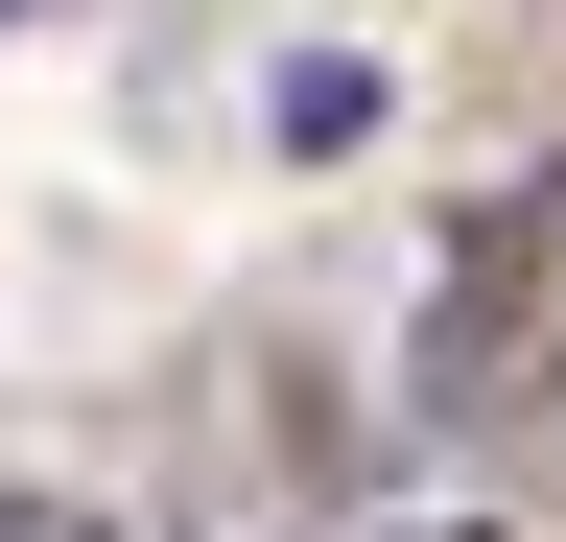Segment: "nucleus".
<instances>
[{"mask_svg": "<svg viewBox=\"0 0 566 542\" xmlns=\"http://www.w3.org/2000/svg\"><path fill=\"white\" fill-rule=\"evenodd\" d=\"M401 401H424V425H472V448L566 401V166L472 189V236H449V284H424V354H401Z\"/></svg>", "mask_w": 566, "mask_h": 542, "instance_id": "obj_1", "label": "nucleus"}, {"mask_svg": "<svg viewBox=\"0 0 566 542\" xmlns=\"http://www.w3.org/2000/svg\"><path fill=\"white\" fill-rule=\"evenodd\" d=\"M283 142H307V166H331V142H378V72H354V47H307V72H283Z\"/></svg>", "mask_w": 566, "mask_h": 542, "instance_id": "obj_2", "label": "nucleus"}, {"mask_svg": "<svg viewBox=\"0 0 566 542\" xmlns=\"http://www.w3.org/2000/svg\"><path fill=\"white\" fill-rule=\"evenodd\" d=\"M0 542H118V519L95 496H0Z\"/></svg>", "mask_w": 566, "mask_h": 542, "instance_id": "obj_3", "label": "nucleus"}, {"mask_svg": "<svg viewBox=\"0 0 566 542\" xmlns=\"http://www.w3.org/2000/svg\"><path fill=\"white\" fill-rule=\"evenodd\" d=\"M378 542H495V519H378Z\"/></svg>", "mask_w": 566, "mask_h": 542, "instance_id": "obj_4", "label": "nucleus"}, {"mask_svg": "<svg viewBox=\"0 0 566 542\" xmlns=\"http://www.w3.org/2000/svg\"><path fill=\"white\" fill-rule=\"evenodd\" d=\"M0 24H48V0H0Z\"/></svg>", "mask_w": 566, "mask_h": 542, "instance_id": "obj_5", "label": "nucleus"}]
</instances>
